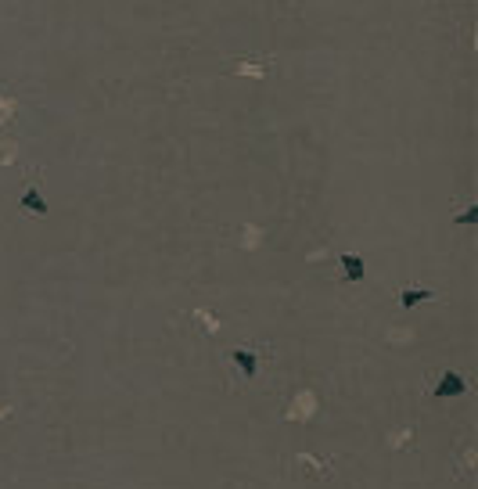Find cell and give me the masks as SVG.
Instances as JSON below:
<instances>
[{"label": "cell", "instance_id": "cell-1", "mask_svg": "<svg viewBox=\"0 0 478 489\" xmlns=\"http://www.w3.org/2000/svg\"><path fill=\"white\" fill-rule=\"evenodd\" d=\"M467 385H464V378L460 374H443L439 378V385H435V400H446V396H460Z\"/></svg>", "mask_w": 478, "mask_h": 489}, {"label": "cell", "instance_id": "cell-2", "mask_svg": "<svg viewBox=\"0 0 478 489\" xmlns=\"http://www.w3.org/2000/svg\"><path fill=\"white\" fill-rule=\"evenodd\" d=\"M342 270H345L349 281H363V259H360V256L345 252V256H342Z\"/></svg>", "mask_w": 478, "mask_h": 489}, {"label": "cell", "instance_id": "cell-3", "mask_svg": "<svg viewBox=\"0 0 478 489\" xmlns=\"http://www.w3.org/2000/svg\"><path fill=\"white\" fill-rule=\"evenodd\" d=\"M22 209H29V212H47V202L40 198V191L36 187H29L26 194H22V202H18Z\"/></svg>", "mask_w": 478, "mask_h": 489}, {"label": "cell", "instance_id": "cell-4", "mask_svg": "<svg viewBox=\"0 0 478 489\" xmlns=\"http://www.w3.org/2000/svg\"><path fill=\"white\" fill-rule=\"evenodd\" d=\"M234 363H238V370H241V374H248V378L255 374V353L238 349V353H234Z\"/></svg>", "mask_w": 478, "mask_h": 489}, {"label": "cell", "instance_id": "cell-5", "mask_svg": "<svg viewBox=\"0 0 478 489\" xmlns=\"http://www.w3.org/2000/svg\"><path fill=\"white\" fill-rule=\"evenodd\" d=\"M424 299H432V288H410V292H403V309H410V306H417V302H424Z\"/></svg>", "mask_w": 478, "mask_h": 489}, {"label": "cell", "instance_id": "cell-6", "mask_svg": "<svg viewBox=\"0 0 478 489\" xmlns=\"http://www.w3.org/2000/svg\"><path fill=\"white\" fill-rule=\"evenodd\" d=\"M474 220H478V209H474V205H471V209H467V212H464V216H460V224H464V227H471V224H474Z\"/></svg>", "mask_w": 478, "mask_h": 489}]
</instances>
